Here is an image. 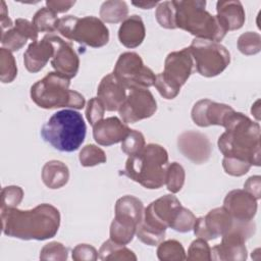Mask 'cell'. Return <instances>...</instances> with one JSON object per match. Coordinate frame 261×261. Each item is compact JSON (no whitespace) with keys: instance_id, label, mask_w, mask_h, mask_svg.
Returning a JSON list of instances; mask_svg holds the SVG:
<instances>
[{"instance_id":"obj_26","label":"cell","mask_w":261,"mask_h":261,"mask_svg":"<svg viewBox=\"0 0 261 261\" xmlns=\"http://www.w3.org/2000/svg\"><path fill=\"white\" fill-rule=\"evenodd\" d=\"M98 259L104 261H136L137 256L124 245L118 244L109 239L100 247L98 251Z\"/></svg>"},{"instance_id":"obj_17","label":"cell","mask_w":261,"mask_h":261,"mask_svg":"<svg viewBox=\"0 0 261 261\" xmlns=\"http://www.w3.org/2000/svg\"><path fill=\"white\" fill-rule=\"evenodd\" d=\"M233 108L227 104L217 103L209 99H202L196 102L191 111V117L195 124L200 127L210 125L223 126L227 115Z\"/></svg>"},{"instance_id":"obj_30","label":"cell","mask_w":261,"mask_h":261,"mask_svg":"<svg viewBox=\"0 0 261 261\" xmlns=\"http://www.w3.org/2000/svg\"><path fill=\"white\" fill-rule=\"evenodd\" d=\"M17 75V66L15 58L11 51L1 48L0 49V80L2 83L7 84L13 82Z\"/></svg>"},{"instance_id":"obj_34","label":"cell","mask_w":261,"mask_h":261,"mask_svg":"<svg viewBox=\"0 0 261 261\" xmlns=\"http://www.w3.org/2000/svg\"><path fill=\"white\" fill-rule=\"evenodd\" d=\"M237 46L242 54L255 55L261 50V36L255 32H246L239 37Z\"/></svg>"},{"instance_id":"obj_20","label":"cell","mask_w":261,"mask_h":261,"mask_svg":"<svg viewBox=\"0 0 261 261\" xmlns=\"http://www.w3.org/2000/svg\"><path fill=\"white\" fill-rule=\"evenodd\" d=\"M97 97L104 105L106 111H118L126 98V89L113 73H108L101 80L98 86Z\"/></svg>"},{"instance_id":"obj_39","label":"cell","mask_w":261,"mask_h":261,"mask_svg":"<svg viewBox=\"0 0 261 261\" xmlns=\"http://www.w3.org/2000/svg\"><path fill=\"white\" fill-rule=\"evenodd\" d=\"M23 199V190L18 186H7L1 191V210L15 208Z\"/></svg>"},{"instance_id":"obj_41","label":"cell","mask_w":261,"mask_h":261,"mask_svg":"<svg viewBox=\"0 0 261 261\" xmlns=\"http://www.w3.org/2000/svg\"><path fill=\"white\" fill-rule=\"evenodd\" d=\"M251 166L252 165L250 163L236 158L223 157L222 159V167L225 173L231 176H242L246 174L250 170Z\"/></svg>"},{"instance_id":"obj_9","label":"cell","mask_w":261,"mask_h":261,"mask_svg":"<svg viewBox=\"0 0 261 261\" xmlns=\"http://www.w3.org/2000/svg\"><path fill=\"white\" fill-rule=\"evenodd\" d=\"M57 32L66 40L92 48L103 47L109 41L108 28L96 16H63L58 19Z\"/></svg>"},{"instance_id":"obj_19","label":"cell","mask_w":261,"mask_h":261,"mask_svg":"<svg viewBox=\"0 0 261 261\" xmlns=\"http://www.w3.org/2000/svg\"><path fill=\"white\" fill-rule=\"evenodd\" d=\"M130 128L116 116L103 118L93 125V138L98 145L111 146L121 143Z\"/></svg>"},{"instance_id":"obj_45","label":"cell","mask_w":261,"mask_h":261,"mask_svg":"<svg viewBox=\"0 0 261 261\" xmlns=\"http://www.w3.org/2000/svg\"><path fill=\"white\" fill-rule=\"evenodd\" d=\"M244 190L254 196L256 200H259L261 198V176H250L244 184Z\"/></svg>"},{"instance_id":"obj_48","label":"cell","mask_w":261,"mask_h":261,"mask_svg":"<svg viewBox=\"0 0 261 261\" xmlns=\"http://www.w3.org/2000/svg\"><path fill=\"white\" fill-rule=\"evenodd\" d=\"M133 5L142 8V9H151L159 4L158 1H139V2H132Z\"/></svg>"},{"instance_id":"obj_46","label":"cell","mask_w":261,"mask_h":261,"mask_svg":"<svg viewBox=\"0 0 261 261\" xmlns=\"http://www.w3.org/2000/svg\"><path fill=\"white\" fill-rule=\"evenodd\" d=\"M75 4V1H64V0H48L46 1V7L55 12L58 13H64L68 11L73 5Z\"/></svg>"},{"instance_id":"obj_43","label":"cell","mask_w":261,"mask_h":261,"mask_svg":"<svg viewBox=\"0 0 261 261\" xmlns=\"http://www.w3.org/2000/svg\"><path fill=\"white\" fill-rule=\"evenodd\" d=\"M74 261H95L98 259L97 250L89 244H79L72 250Z\"/></svg>"},{"instance_id":"obj_44","label":"cell","mask_w":261,"mask_h":261,"mask_svg":"<svg viewBox=\"0 0 261 261\" xmlns=\"http://www.w3.org/2000/svg\"><path fill=\"white\" fill-rule=\"evenodd\" d=\"M14 27L20 31L28 39L32 40L33 42L38 41V31L33 25L32 21H29L24 18H16L14 21Z\"/></svg>"},{"instance_id":"obj_6","label":"cell","mask_w":261,"mask_h":261,"mask_svg":"<svg viewBox=\"0 0 261 261\" xmlns=\"http://www.w3.org/2000/svg\"><path fill=\"white\" fill-rule=\"evenodd\" d=\"M175 7V27L181 29L196 38L220 42L226 31L216 15L209 13L206 1L203 0H173Z\"/></svg>"},{"instance_id":"obj_10","label":"cell","mask_w":261,"mask_h":261,"mask_svg":"<svg viewBox=\"0 0 261 261\" xmlns=\"http://www.w3.org/2000/svg\"><path fill=\"white\" fill-rule=\"evenodd\" d=\"M188 48L193 57L195 69L202 76H216L230 63L228 50L218 42L195 38Z\"/></svg>"},{"instance_id":"obj_37","label":"cell","mask_w":261,"mask_h":261,"mask_svg":"<svg viewBox=\"0 0 261 261\" xmlns=\"http://www.w3.org/2000/svg\"><path fill=\"white\" fill-rule=\"evenodd\" d=\"M146 145L144 135L137 130L130 129L127 136L121 142V151L130 156L141 151Z\"/></svg>"},{"instance_id":"obj_38","label":"cell","mask_w":261,"mask_h":261,"mask_svg":"<svg viewBox=\"0 0 261 261\" xmlns=\"http://www.w3.org/2000/svg\"><path fill=\"white\" fill-rule=\"evenodd\" d=\"M68 257L67 248L59 242H51L46 244L40 251L41 260L65 261Z\"/></svg>"},{"instance_id":"obj_31","label":"cell","mask_w":261,"mask_h":261,"mask_svg":"<svg viewBox=\"0 0 261 261\" xmlns=\"http://www.w3.org/2000/svg\"><path fill=\"white\" fill-rule=\"evenodd\" d=\"M79 160L84 167H92L105 163L107 158L105 152L96 145L88 144L82 148L79 154Z\"/></svg>"},{"instance_id":"obj_16","label":"cell","mask_w":261,"mask_h":261,"mask_svg":"<svg viewBox=\"0 0 261 261\" xmlns=\"http://www.w3.org/2000/svg\"><path fill=\"white\" fill-rule=\"evenodd\" d=\"M178 151L195 164L207 162L212 153V145L208 137L200 132L186 130L177 138Z\"/></svg>"},{"instance_id":"obj_18","label":"cell","mask_w":261,"mask_h":261,"mask_svg":"<svg viewBox=\"0 0 261 261\" xmlns=\"http://www.w3.org/2000/svg\"><path fill=\"white\" fill-rule=\"evenodd\" d=\"M224 209L238 221H252L257 212V200L245 190H232L223 200Z\"/></svg>"},{"instance_id":"obj_4","label":"cell","mask_w":261,"mask_h":261,"mask_svg":"<svg viewBox=\"0 0 261 261\" xmlns=\"http://www.w3.org/2000/svg\"><path fill=\"white\" fill-rule=\"evenodd\" d=\"M42 139L60 152H74L85 141L87 125L74 109H63L52 114L41 128Z\"/></svg>"},{"instance_id":"obj_35","label":"cell","mask_w":261,"mask_h":261,"mask_svg":"<svg viewBox=\"0 0 261 261\" xmlns=\"http://www.w3.org/2000/svg\"><path fill=\"white\" fill-rule=\"evenodd\" d=\"M27 40L28 38L14 25L1 33V44L3 48L11 52L21 49L25 45Z\"/></svg>"},{"instance_id":"obj_47","label":"cell","mask_w":261,"mask_h":261,"mask_svg":"<svg viewBox=\"0 0 261 261\" xmlns=\"http://www.w3.org/2000/svg\"><path fill=\"white\" fill-rule=\"evenodd\" d=\"M0 22H1V31L4 32L6 29L12 28L14 24L8 16V10L6 8V4L3 0H1V8H0Z\"/></svg>"},{"instance_id":"obj_29","label":"cell","mask_w":261,"mask_h":261,"mask_svg":"<svg viewBox=\"0 0 261 261\" xmlns=\"http://www.w3.org/2000/svg\"><path fill=\"white\" fill-rule=\"evenodd\" d=\"M157 257L161 261L186 260V252L182 245L176 240L162 241L157 248Z\"/></svg>"},{"instance_id":"obj_15","label":"cell","mask_w":261,"mask_h":261,"mask_svg":"<svg viewBox=\"0 0 261 261\" xmlns=\"http://www.w3.org/2000/svg\"><path fill=\"white\" fill-rule=\"evenodd\" d=\"M46 36L54 47V53L51 58L52 67L55 71L68 79L74 77L80 68V58L71 43L53 34H47Z\"/></svg>"},{"instance_id":"obj_40","label":"cell","mask_w":261,"mask_h":261,"mask_svg":"<svg viewBox=\"0 0 261 261\" xmlns=\"http://www.w3.org/2000/svg\"><path fill=\"white\" fill-rule=\"evenodd\" d=\"M195 221L196 216L193 214V212L182 206L170 228L178 232H189L193 229Z\"/></svg>"},{"instance_id":"obj_32","label":"cell","mask_w":261,"mask_h":261,"mask_svg":"<svg viewBox=\"0 0 261 261\" xmlns=\"http://www.w3.org/2000/svg\"><path fill=\"white\" fill-rule=\"evenodd\" d=\"M186 172L184 167L178 162H171L168 164L166 171L165 185L171 194L178 193L184 187Z\"/></svg>"},{"instance_id":"obj_21","label":"cell","mask_w":261,"mask_h":261,"mask_svg":"<svg viewBox=\"0 0 261 261\" xmlns=\"http://www.w3.org/2000/svg\"><path fill=\"white\" fill-rule=\"evenodd\" d=\"M53 53V44L47 36L40 41L32 42L23 53V63L27 70L32 73L40 71L52 58Z\"/></svg>"},{"instance_id":"obj_24","label":"cell","mask_w":261,"mask_h":261,"mask_svg":"<svg viewBox=\"0 0 261 261\" xmlns=\"http://www.w3.org/2000/svg\"><path fill=\"white\" fill-rule=\"evenodd\" d=\"M140 222L141 221L132 216L122 213H115V216L110 224V239L121 245L130 243L136 234L137 226Z\"/></svg>"},{"instance_id":"obj_49","label":"cell","mask_w":261,"mask_h":261,"mask_svg":"<svg viewBox=\"0 0 261 261\" xmlns=\"http://www.w3.org/2000/svg\"><path fill=\"white\" fill-rule=\"evenodd\" d=\"M251 112L254 115V117L256 118V120L259 121L260 120V99L256 100V102L252 105Z\"/></svg>"},{"instance_id":"obj_33","label":"cell","mask_w":261,"mask_h":261,"mask_svg":"<svg viewBox=\"0 0 261 261\" xmlns=\"http://www.w3.org/2000/svg\"><path fill=\"white\" fill-rule=\"evenodd\" d=\"M155 17L160 27L168 30H174L175 27V7L173 1L159 2L156 6Z\"/></svg>"},{"instance_id":"obj_22","label":"cell","mask_w":261,"mask_h":261,"mask_svg":"<svg viewBox=\"0 0 261 261\" xmlns=\"http://www.w3.org/2000/svg\"><path fill=\"white\" fill-rule=\"evenodd\" d=\"M216 11V16L226 32L240 30L245 23V9L238 0L217 1Z\"/></svg>"},{"instance_id":"obj_28","label":"cell","mask_w":261,"mask_h":261,"mask_svg":"<svg viewBox=\"0 0 261 261\" xmlns=\"http://www.w3.org/2000/svg\"><path fill=\"white\" fill-rule=\"evenodd\" d=\"M58 17L55 12L47 7H42L33 16L32 23L38 33H49L52 34L57 31Z\"/></svg>"},{"instance_id":"obj_11","label":"cell","mask_w":261,"mask_h":261,"mask_svg":"<svg viewBox=\"0 0 261 261\" xmlns=\"http://www.w3.org/2000/svg\"><path fill=\"white\" fill-rule=\"evenodd\" d=\"M234 220V219H233ZM256 230L254 221L234 220L231 229L223 234L221 243L211 249V260L244 261L247 259L246 241Z\"/></svg>"},{"instance_id":"obj_7","label":"cell","mask_w":261,"mask_h":261,"mask_svg":"<svg viewBox=\"0 0 261 261\" xmlns=\"http://www.w3.org/2000/svg\"><path fill=\"white\" fill-rule=\"evenodd\" d=\"M70 79L57 71L48 72L42 80L31 87V98L34 103L43 109L71 108L80 110L85 107V97L69 89Z\"/></svg>"},{"instance_id":"obj_27","label":"cell","mask_w":261,"mask_h":261,"mask_svg":"<svg viewBox=\"0 0 261 261\" xmlns=\"http://www.w3.org/2000/svg\"><path fill=\"white\" fill-rule=\"evenodd\" d=\"M99 13L102 21L108 23H118L127 17L128 7L124 1L108 0L102 3Z\"/></svg>"},{"instance_id":"obj_3","label":"cell","mask_w":261,"mask_h":261,"mask_svg":"<svg viewBox=\"0 0 261 261\" xmlns=\"http://www.w3.org/2000/svg\"><path fill=\"white\" fill-rule=\"evenodd\" d=\"M168 164L167 151L161 145L151 143L128 156L120 173L146 189L155 190L165 185Z\"/></svg>"},{"instance_id":"obj_25","label":"cell","mask_w":261,"mask_h":261,"mask_svg":"<svg viewBox=\"0 0 261 261\" xmlns=\"http://www.w3.org/2000/svg\"><path fill=\"white\" fill-rule=\"evenodd\" d=\"M69 179V169L65 163L59 160H50L42 168V180L44 185L56 190L64 187Z\"/></svg>"},{"instance_id":"obj_1","label":"cell","mask_w":261,"mask_h":261,"mask_svg":"<svg viewBox=\"0 0 261 261\" xmlns=\"http://www.w3.org/2000/svg\"><path fill=\"white\" fill-rule=\"evenodd\" d=\"M4 234L24 241H44L55 237L60 226L59 210L51 204L43 203L30 210L17 207L1 210Z\"/></svg>"},{"instance_id":"obj_5","label":"cell","mask_w":261,"mask_h":261,"mask_svg":"<svg viewBox=\"0 0 261 261\" xmlns=\"http://www.w3.org/2000/svg\"><path fill=\"white\" fill-rule=\"evenodd\" d=\"M182 205L172 194L164 195L151 202L145 209L141 222L137 226L136 236L148 246L161 243L166 229L171 227Z\"/></svg>"},{"instance_id":"obj_12","label":"cell","mask_w":261,"mask_h":261,"mask_svg":"<svg viewBox=\"0 0 261 261\" xmlns=\"http://www.w3.org/2000/svg\"><path fill=\"white\" fill-rule=\"evenodd\" d=\"M112 73L128 90L149 89L154 85L156 76L136 52L121 53Z\"/></svg>"},{"instance_id":"obj_23","label":"cell","mask_w":261,"mask_h":261,"mask_svg":"<svg viewBox=\"0 0 261 261\" xmlns=\"http://www.w3.org/2000/svg\"><path fill=\"white\" fill-rule=\"evenodd\" d=\"M145 37V24L139 15L133 14L127 16L121 22L118 30V39L124 47L136 48L143 43Z\"/></svg>"},{"instance_id":"obj_14","label":"cell","mask_w":261,"mask_h":261,"mask_svg":"<svg viewBox=\"0 0 261 261\" xmlns=\"http://www.w3.org/2000/svg\"><path fill=\"white\" fill-rule=\"evenodd\" d=\"M233 222V218L222 206L210 210L205 216L196 218L193 230L196 237L212 241L228 232Z\"/></svg>"},{"instance_id":"obj_42","label":"cell","mask_w":261,"mask_h":261,"mask_svg":"<svg viewBox=\"0 0 261 261\" xmlns=\"http://www.w3.org/2000/svg\"><path fill=\"white\" fill-rule=\"evenodd\" d=\"M105 107L102 102L98 99V97H94L90 99L87 103L86 107V118L90 122L91 125H94L104 117Z\"/></svg>"},{"instance_id":"obj_13","label":"cell","mask_w":261,"mask_h":261,"mask_svg":"<svg viewBox=\"0 0 261 261\" xmlns=\"http://www.w3.org/2000/svg\"><path fill=\"white\" fill-rule=\"evenodd\" d=\"M157 110V102L148 89H132L118 109L124 123H136L151 117Z\"/></svg>"},{"instance_id":"obj_8","label":"cell","mask_w":261,"mask_h":261,"mask_svg":"<svg viewBox=\"0 0 261 261\" xmlns=\"http://www.w3.org/2000/svg\"><path fill=\"white\" fill-rule=\"evenodd\" d=\"M194 70L195 64L189 48L170 52L165 58L164 70L155 76L153 86L163 98L174 99Z\"/></svg>"},{"instance_id":"obj_36","label":"cell","mask_w":261,"mask_h":261,"mask_svg":"<svg viewBox=\"0 0 261 261\" xmlns=\"http://www.w3.org/2000/svg\"><path fill=\"white\" fill-rule=\"evenodd\" d=\"M186 259L189 261H209L211 260V248L207 241L198 238L194 240L189 249Z\"/></svg>"},{"instance_id":"obj_2","label":"cell","mask_w":261,"mask_h":261,"mask_svg":"<svg viewBox=\"0 0 261 261\" xmlns=\"http://www.w3.org/2000/svg\"><path fill=\"white\" fill-rule=\"evenodd\" d=\"M225 132L218 138L223 157L246 161L252 166L261 164L260 125L242 112L232 111L224 120Z\"/></svg>"}]
</instances>
